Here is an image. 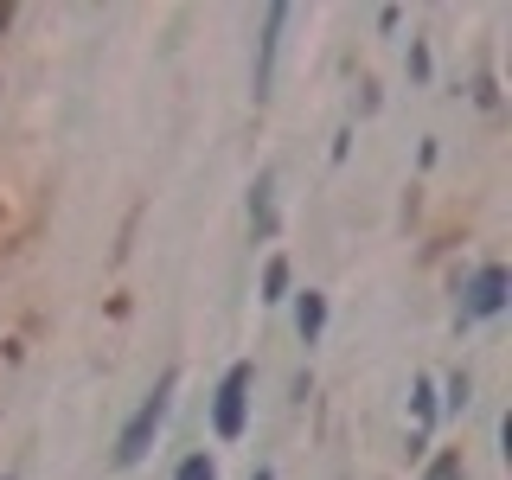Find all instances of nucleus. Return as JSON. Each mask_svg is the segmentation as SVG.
Here are the masks:
<instances>
[{"label": "nucleus", "instance_id": "1", "mask_svg": "<svg viewBox=\"0 0 512 480\" xmlns=\"http://www.w3.org/2000/svg\"><path fill=\"white\" fill-rule=\"evenodd\" d=\"M173 384H180V372H167V378H160L154 391L141 397V410L122 423V436H116V468H141V461H148V448H154V436H160V423H167Z\"/></svg>", "mask_w": 512, "mask_h": 480}, {"label": "nucleus", "instance_id": "2", "mask_svg": "<svg viewBox=\"0 0 512 480\" xmlns=\"http://www.w3.org/2000/svg\"><path fill=\"white\" fill-rule=\"evenodd\" d=\"M244 410H250V365H231V372L218 378V397H212L218 442H237V436H244Z\"/></svg>", "mask_w": 512, "mask_h": 480}, {"label": "nucleus", "instance_id": "3", "mask_svg": "<svg viewBox=\"0 0 512 480\" xmlns=\"http://www.w3.org/2000/svg\"><path fill=\"white\" fill-rule=\"evenodd\" d=\"M282 26H288V7H269V13H263V39H256V77H250L256 103H263V96L276 90V52H282Z\"/></svg>", "mask_w": 512, "mask_h": 480}, {"label": "nucleus", "instance_id": "4", "mask_svg": "<svg viewBox=\"0 0 512 480\" xmlns=\"http://www.w3.org/2000/svg\"><path fill=\"white\" fill-rule=\"evenodd\" d=\"M506 308V269L500 263H487V269H474V282H468V320H493Z\"/></svg>", "mask_w": 512, "mask_h": 480}, {"label": "nucleus", "instance_id": "5", "mask_svg": "<svg viewBox=\"0 0 512 480\" xmlns=\"http://www.w3.org/2000/svg\"><path fill=\"white\" fill-rule=\"evenodd\" d=\"M295 327H301V340H320V327H327V295H314V288H308V295H301L295 301Z\"/></svg>", "mask_w": 512, "mask_h": 480}, {"label": "nucleus", "instance_id": "6", "mask_svg": "<svg viewBox=\"0 0 512 480\" xmlns=\"http://www.w3.org/2000/svg\"><path fill=\"white\" fill-rule=\"evenodd\" d=\"M269 192H276V180L263 173V180L250 186V218H256V231H276V212H269Z\"/></svg>", "mask_w": 512, "mask_h": 480}, {"label": "nucleus", "instance_id": "7", "mask_svg": "<svg viewBox=\"0 0 512 480\" xmlns=\"http://www.w3.org/2000/svg\"><path fill=\"white\" fill-rule=\"evenodd\" d=\"M288 295V263L282 256H269V269H263V301H282Z\"/></svg>", "mask_w": 512, "mask_h": 480}, {"label": "nucleus", "instance_id": "8", "mask_svg": "<svg viewBox=\"0 0 512 480\" xmlns=\"http://www.w3.org/2000/svg\"><path fill=\"white\" fill-rule=\"evenodd\" d=\"M173 480H218V468H212V455H186L180 468H173Z\"/></svg>", "mask_w": 512, "mask_h": 480}, {"label": "nucleus", "instance_id": "9", "mask_svg": "<svg viewBox=\"0 0 512 480\" xmlns=\"http://www.w3.org/2000/svg\"><path fill=\"white\" fill-rule=\"evenodd\" d=\"M423 480H468V468H461V455H436L423 468Z\"/></svg>", "mask_w": 512, "mask_h": 480}, {"label": "nucleus", "instance_id": "10", "mask_svg": "<svg viewBox=\"0 0 512 480\" xmlns=\"http://www.w3.org/2000/svg\"><path fill=\"white\" fill-rule=\"evenodd\" d=\"M448 410H468V372H448Z\"/></svg>", "mask_w": 512, "mask_h": 480}, {"label": "nucleus", "instance_id": "11", "mask_svg": "<svg viewBox=\"0 0 512 480\" xmlns=\"http://www.w3.org/2000/svg\"><path fill=\"white\" fill-rule=\"evenodd\" d=\"M250 480H269V474H263V468H256V474H250Z\"/></svg>", "mask_w": 512, "mask_h": 480}, {"label": "nucleus", "instance_id": "12", "mask_svg": "<svg viewBox=\"0 0 512 480\" xmlns=\"http://www.w3.org/2000/svg\"><path fill=\"white\" fill-rule=\"evenodd\" d=\"M0 480H13V474H0Z\"/></svg>", "mask_w": 512, "mask_h": 480}]
</instances>
